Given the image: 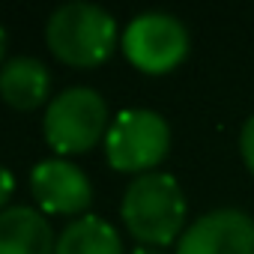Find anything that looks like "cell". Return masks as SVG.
<instances>
[{
	"label": "cell",
	"instance_id": "1",
	"mask_svg": "<svg viewBox=\"0 0 254 254\" xmlns=\"http://www.w3.org/2000/svg\"><path fill=\"white\" fill-rule=\"evenodd\" d=\"M123 221L144 245H171L186 221V197L171 174H141L123 194Z\"/></svg>",
	"mask_w": 254,
	"mask_h": 254
},
{
	"label": "cell",
	"instance_id": "2",
	"mask_svg": "<svg viewBox=\"0 0 254 254\" xmlns=\"http://www.w3.org/2000/svg\"><path fill=\"white\" fill-rule=\"evenodd\" d=\"M51 54L75 69L99 66L117 45V21L111 12L93 3H66L54 9L45 24Z\"/></svg>",
	"mask_w": 254,
	"mask_h": 254
},
{
	"label": "cell",
	"instance_id": "3",
	"mask_svg": "<svg viewBox=\"0 0 254 254\" xmlns=\"http://www.w3.org/2000/svg\"><path fill=\"white\" fill-rule=\"evenodd\" d=\"M108 126V105L90 87H69L51 99L42 120V135L57 156H78L93 150Z\"/></svg>",
	"mask_w": 254,
	"mask_h": 254
},
{
	"label": "cell",
	"instance_id": "4",
	"mask_svg": "<svg viewBox=\"0 0 254 254\" xmlns=\"http://www.w3.org/2000/svg\"><path fill=\"white\" fill-rule=\"evenodd\" d=\"M171 150V129L162 114L147 108L123 111L105 135V156L114 171L150 174Z\"/></svg>",
	"mask_w": 254,
	"mask_h": 254
},
{
	"label": "cell",
	"instance_id": "5",
	"mask_svg": "<svg viewBox=\"0 0 254 254\" xmlns=\"http://www.w3.org/2000/svg\"><path fill=\"white\" fill-rule=\"evenodd\" d=\"M123 54L135 69L147 75H165L186 60L189 33L168 12H144L126 27Z\"/></svg>",
	"mask_w": 254,
	"mask_h": 254
},
{
	"label": "cell",
	"instance_id": "6",
	"mask_svg": "<svg viewBox=\"0 0 254 254\" xmlns=\"http://www.w3.org/2000/svg\"><path fill=\"white\" fill-rule=\"evenodd\" d=\"M177 254H254V218L242 209L206 212L180 236Z\"/></svg>",
	"mask_w": 254,
	"mask_h": 254
},
{
	"label": "cell",
	"instance_id": "7",
	"mask_svg": "<svg viewBox=\"0 0 254 254\" xmlns=\"http://www.w3.org/2000/svg\"><path fill=\"white\" fill-rule=\"evenodd\" d=\"M30 191H33L39 209L54 212V215H78L93 200L87 174L66 159L39 162L30 171Z\"/></svg>",
	"mask_w": 254,
	"mask_h": 254
},
{
	"label": "cell",
	"instance_id": "8",
	"mask_svg": "<svg viewBox=\"0 0 254 254\" xmlns=\"http://www.w3.org/2000/svg\"><path fill=\"white\" fill-rule=\"evenodd\" d=\"M57 236L45 215L33 206H9L0 212V254H54Z\"/></svg>",
	"mask_w": 254,
	"mask_h": 254
},
{
	"label": "cell",
	"instance_id": "9",
	"mask_svg": "<svg viewBox=\"0 0 254 254\" xmlns=\"http://www.w3.org/2000/svg\"><path fill=\"white\" fill-rule=\"evenodd\" d=\"M51 75L36 57H12L0 69V96L15 111H33L48 99Z\"/></svg>",
	"mask_w": 254,
	"mask_h": 254
},
{
	"label": "cell",
	"instance_id": "10",
	"mask_svg": "<svg viewBox=\"0 0 254 254\" xmlns=\"http://www.w3.org/2000/svg\"><path fill=\"white\" fill-rule=\"evenodd\" d=\"M54 254H123V242L105 218L81 215L57 236Z\"/></svg>",
	"mask_w": 254,
	"mask_h": 254
},
{
	"label": "cell",
	"instance_id": "11",
	"mask_svg": "<svg viewBox=\"0 0 254 254\" xmlns=\"http://www.w3.org/2000/svg\"><path fill=\"white\" fill-rule=\"evenodd\" d=\"M239 153H242L245 168L254 174V117L245 120V126H242V135H239Z\"/></svg>",
	"mask_w": 254,
	"mask_h": 254
},
{
	"label": "cell",
	"instance_id": "12",
	"mask_svg": "<svg viewBox=\"0 0 254 254\" xmlns=\"http://www.w3.org/2000/svg\"><path fill=\"white\" fill-rule=\"evenodd\" d=\"M12 189H15V180H12V174L0 165V212H3V206H6V200L12 197Z\"/></svg>",
	"mask_w": 254,
	"mask_h": 254
},
{
	"label": "cell",
	"instance_id": "13",
	"mask_svg": "<svg viewBox=\"0 0 254 254\" xmlns=\"http://www.w3.org/2000/svg\"><path fill=\"white\" fill-rule=\"evenodd\" d=\"M3 54H6V30L0 24V60H3Z\"/></svg>",
	"mask_w": 254,
	"mask_h": 254
},
{
	"label": "cell",
	"instance_id": "14",
	"mask_svg": "<svg viewBox=\"0 0 254 254\" xmlns=\"http://www.w3.org/2000/svg\"><path fill=\"white\" fill-rule=\"evenodd\" d=\"M132 254H162V251H153V248H135Z\"/></svg>",
	"mask_w": 254,
	"mask_h": 254
}]
</instances>
